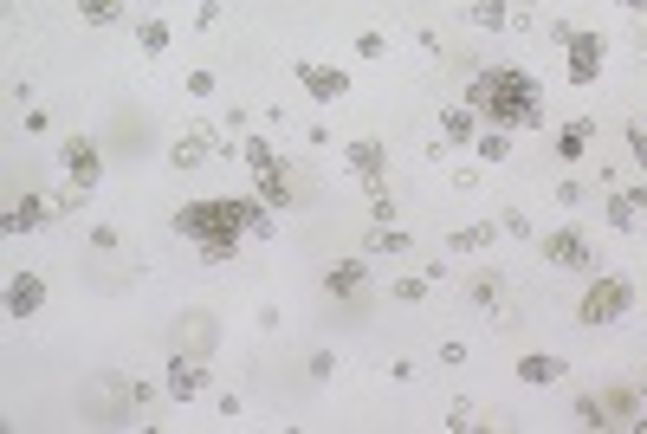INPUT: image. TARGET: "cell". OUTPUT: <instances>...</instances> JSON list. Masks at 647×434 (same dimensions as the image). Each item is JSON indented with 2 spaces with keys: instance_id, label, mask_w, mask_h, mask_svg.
<instances>
[{
  "instance_id": "cell-1",
  "label": "cell",
  "mask_w": 647,
  "mask_h": 434,
  "mask_svg": "<svg viewBox=\"0 0 647 434\" xmlns=\"http://www.w3.org/2000/svg\"><path fill=\"white\" fill-rule=\"evenodd\" d=\"M466 104L499 130H538L544 124V91H538V78L518 72V65H486V72H473Z\"/></svg>"
},
{
  "instance_id": "cell-2",
  "label": "cell",
  "mask_w": 647,
  "mask_h": 434,
  "mask_svg": "<svg viewBox=\"0 0 647 434\" xmlns=\"http://www.w3.org/2000/svg\"><path fill=\"white\" fill-rule=\"evenodd\" d=\"M175 234L201 240V253L220 266L233 260V247H240L246 234H253V201L246 195H214V201H188L182 214H175Z\"/></svg>"
},
{
  "instance_id": "cell-3",
  "label": "cell",
  "mask_w": 647,
  "mask_h": 434,
  "mask_svg": "<svg viewBox=\"0 0 647 434\" xmlns=\"http://www.w3.org/2000/svg\"><path fill=\"white\" fill-rule=\"evenodd\" d=\"M246 169H253L259 201H266L272 214H285V208H292V182H285V169H279V156H272V143L246 137Z\"/></svg>"
},
{
  "instance_id": "cell-4",
  "label": "cell",
  "mask_w": 647,
  "mask_h": 434,
  "mask_svg": "<svg viewBox=\"0 0 647 434\" xmlns=\"http://www.w3.org/2000/svg\"><path fill=\"white\" fill-rule=\"evenodd\" d=\"M628 305H635V286L622 273H602L583 292V324H615V318H628Z\"/></svg>"
},
{
  "instance_id": "cell-5",
  "label": "cell",
  "mask_w": 647,
  "mask_h": 434,
  "mask_svg": "<svg viewBox=\"0 0 647 434\" xmlns=\"http://www.w3.org/2000/svg\"><path fill=\"white\" fill-rule=\"evenodd\" d=\"M59 169H65V182H72V188H98V175H104L98 143H91V137H65L59 143Z\"/></svg>"
},
{
  "instance_id": "cell-6",
  "label": "cell",
  "mask_w": 647,
  "mask_h": 434,
  "mask_svg": "<svg viewBox=\"0 0 647 434\" xmlns=\"http://www.w3.org/2000/svg\"><path fill=\"white\" fill-rule=\"evenodd\" d=\"M544 266H563V273H583V266H596V247H589L576 227H563V234H544Z\"/></svg>"
},
{
  "instance_id": "cell-7",
  "label": "cell",
  "mask_w": 647,
  "mask_h": 434,
  "mask_svg": "<svg viewBox=\"0 0 647 434\" xmlns=\"http://www.w3.org/2000/svg\"><path fill=\"white\" fill-rule=\"evenodd\" d=\"M609 59V39L602 33H570V85H589Z\"/></svg>"
},
{
  "instance_id": "cell-8",
  "label": "cell",
  "mask_w": 647,
  "mask_h": 434,
  "mask_svg": "<svg viewBox=\"0 0 647 434\" xmlns=\"http://www.w3.org/2000/svg\"><path fill=\"white\" fill-rule=\"evenodd\" d=\"M292 72H298V85H305V91H311V98H318V104H337L343 91H350V78H343L337 65H311V59H298Z\"/></svg>"
},
{
  "instance_id": "cell-9",
  "label": "cell",
  "mask_w": 647,
  "mask_h": 434,
  "mask_svg": "<svg viewBox=\"0 0 647 434\" xmlns=\"http://www.w3.org/2000/svg\"><path fill=\"white\" fill-rule=\"evenodd\" d=\"M350 169H356V182H363V188H389V149H382L376 137L350 143Z\"/></svg>"
},
{
  "instance_id": "cell-10",
  "label": "cell",
  "mask_w": 647,
  "mask_h": 434,
  "mask_svg": "<svg viewBox=\"0 0 647 434\" xmlns=\"http://www.w3.org/2000/svg\"><path fill=\"white\" fill-rule=\"evenodd\" d=\"M39 305H46V279H39V273H13L7 279V311H13V318H33Z\"/></svg>"
},
{
  "instance_id": "cell-11",
  "label": "cell",
  "mask_w": 647,
  "mask_h": 434,
  "mask_svg": "<svg viewBox=\"0 0 647 434\" xmlns=\"http://www.w3.org/2000/svg\"><path fill=\"white\" fill-rule=\"evenodd\" d=\"M46 221H52V201L20 195V201H13V214H7V234H33V227H46Z\"/></svg>"
},
{
  "instance_id": "cell-12",
  "label": "cell",
  "mask_w": 647,
  "mask_h": 434,
  "mask_svg": "<svg viewBox=\"0 0 647 434\" xmlns=\"http://www.w3.org/2000/svg\"><path fill=\"white\" fill-rule=\"evenodd\" d=\"M214 149H220V143L208 137V130H188V137H175L169 156H175V169H201V162H208Z\"/></svg>"
},
{
  "instance_id": "cell-13",
  "label": "cell",
  "mask_w": 647,
  "mask_h": 434,
  "mask_svg": "<svg viewBox=\"0 0 647 434\" xmlns=\"http://www.w3.org/2000/svg\"><path fill=\"white\" fill-rule=\"evenodd\" d=\"M169 396H175V402H195V396H201V363H195V357H175V363H169Z\"/></svg>"
},
{
  "instance_id": "cell-14",
  "label": "cell",
  "mask_w": 647,
  "mask_h": 434,
  "mask_svg": "<svg viewBox=\"0 0 647 434\" xmlns=\"http://www.w3.org/2000/svg\"><path fill=\"white\" fill-rule=\"evenodd\" d=\"M324 292L330 298H356V292H363V266H330V273H324Z\"/></svg>"
},
{
  "instance_id": "cell-15",
  "label": "cell",
  "mask_w": 647,
  "mask_h": 434,
  "mask_svg": "<svg viewBox=\"0 0 647 434\" xmlns=\"http://www.w3.org/2000/svg\"><path fill=\"white\" fill-rule=\"evenodd\" d=\"M518 376H525V383H557V376H563V363L557 357H544V350H538V357H525V363H518Z\"/></svg>"
},
{
  "instance_id": "cell-16",
  "label": "cell",
  "mask_w": 647,
  "mask_h": 434,
  "mask_svg": "<svg viewBox=\"0 0 647 434\" xmlns=\"http://www.w3.org/2000/svg\"><path fill=\"white\" fill-rule=\"evenodd\" d=\"M369 253H408V234H402V227H389V221H376V227H369Z\"/></svg>"
},
{
  "instance_id": "cell-17",
  "label": "cell",
  "mask_w": 647,
  "mask_h": 434,
  "mask_svg": "<svg viewBox=\"0 0 647 434\" xmlns=\"http://www.w3.org/2000/svg\"><path fill=\"white\" fill-rule=\"evenodd\" d=\"M117 13H123V0H78V20L85 26H117Z\"/></svg>"
},
{
  "instance_id": "cell-18",
  "label": "cell",
  "mask_w": 647,
  "mask_h": 434,
  "mask_svg": "<svg viewBox=\"0 0 647 434\" xmlns=\"http://www.w3.org/2000/svg\"><path fill=\"white\" fill-rule=\"evenodd\" d=\"M589 137H596V124H589V117H576V124L570 130H563V137H557V149H563V156H583V149H589Z\"/></svg>"
},
{
  "instance_id": "cell-19",
  "label": "cell",
  "mask_w": 647,
  "mask_h": 434,
  "mask_svg": "<svg viewBox=\"0 0 647 434\" xmlns=\"http://www.w3.org/2000/svg\"><path fill=\"white\" fill-rule=\"evenodd\" d=\"M479 156H486V162H505V156H512V137H505V130L499 124H486V130H479Z\"/></svg>"
},
{
  "instance_id": "cell-20",
  "label": "cell",
  "mask_w": 647,
  "mask_h": 434,
  "mask_svg": "<svg viewBox=\"0 0 647 434\" xmlns=\"http://www.w3.org/2000/svg\"><path fill=\"white\" fill-rule=\"evenodd\" d=\"M479 247H492V221H473L453 234V253H479Z\"/></svg>"
},
{
  "instance_id": "cell-21",
  "label": "cell",
  "mask_w": 647,
  "mask_h": 434,
  "mask_svg": "<svg viewBox=\"0 0 647 434\" xmlns=\"http://www.w3.org/2000/svg\"><path fill=\"white\" fill-rule=\"evenodd\" d=\"M473 104H466V111H447V143H466V137H479V124H473Z\"/></svg>"
},
{
  "instance_id": "cell-22",
  "label": "cell",
  "mask_w": 647,
  "mask_h": 434,
  "mask_svg": "<svg viewBox=\"0 0 647 434\" xmlns=\"http://www.w3.org/2000/svg\"><path fill=\"white\" fill-rule=\"evenodd\" d=\"M609 409H615V402H602V396H583V402H576L583 428H609Z\"/></svg>"
},
{
  "instance_id": "cell-23",
  "label": "cell",
  "mask_w": 647,
  "mask_h": 434,
  "mask_svg": "<svg viewBox=\"0 0 647 434\" xmlns=\"http://www.w3.org/2000/svg\"><path fill=\"white\" fill-rule=\"evenodd\" d=\"M609 221H615V227H622V234H628V227H635V221H641V208H635V195H615V201H609Z\"/></svg>"
},
{
  "instance_id": "cell-24",
  "label": "cell",
  "mask_w": 647,
  "mask_h": 434,
  "mask_svg": "<svg viewBox=\"0 0 647 434\" xmlns=\"http://www.w3.org/2000/svg\"><path fill=\"white\" fill-rule=\"evenodd\" d=\"M473 20H479V26H505V20H512V13H505L499 0H479V7H473Z\"/></svg>"
},
{
  "instance_id": "cell-25",
  "label": "cell",
  "mask_w": 647,
  "mask_h": 434,
  "mask_svg": "<svg viewBox=\"0 0 647 434\" xmlns=\"http://www.w3.org/2000/svg\"><path fill=\"white\" fill-rule=\"evenodd\" d=\"M136 39H143V52H162V46H169V26H162V20H149Z\"/></svg>"
},
{
  "instance_id": "cell-26",
  "label": "cell",
  "mask_w": 647,
  "mask_h": 434,
  "mask_svg": "<svg viewBox=\"0 0 647 434\" xmlns=\"http://www.w3.org/2000/svg\"><path fill=\"white\" fill-rule=\"evenodd\" d=\"M356 52H363V59H382V52H389V39H382V33H363V39H356Z\"/></svg>"
},
{
  "instance_id": "cell-27",
  "label": "cell",
  "mask_w": 647,
  "mask_h": 434,
  "mask_svg": "<svg viewBox=\"0 0 647 434\" xmlns=\"http://www.w3.org/2000/svg\"><path fill=\"white\" fill-rule=\"evenodd\" d=\"M628 149H635V162L647 169V124H628Z\"/></svg>"
},
{
  "instance_id": "cell-28",
  "label": "cell",
  "mask_w": 647,
  "mask_h": 434,
  "mask_svg": "<svg viewBox=\"0 0 647 434\" xmlns=\"http://www.w3.org/2000/svg\"><path fill=\"white\" fill-rule=\"evenodd\" d=\"M635 208H641V214H647V182H641V188H635Z\"/></svg>"
},
{
  "instance_id": "cell-29",
  "label": "cell",
  "mask_w": 647,
  "mask_h": 434,
  "mask_svg": "<svg viewBox=\"0 0 647 434\" xmlns=\"http://www.w3.org/2000/svg\"><path fill=\"white\" fill-rule=\"evenodd\" d=\"M622 7H635V13H641V7H647V0H622Z\"/></svg>"
}]
</instances>
